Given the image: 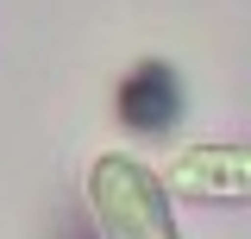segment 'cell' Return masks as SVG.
<instances>
[{
	"label": "cell",
	"mask_w": 251,
	"mask_h": 239,
	"mask_svg": "<svg viewBox=\"0 0 251 239\" xmlns=\"http://www.w3.org/2000/svg\"><path fill=\"white\" fill-rule=\"evenodd\" d=\"M82 202L100 239H182L170 189L145 157L132 151H100L82 170Z\"/></svg>",
	"instance_id": "cell-1"
},
{
	"label": "cell",
	"mask_w": 251,
	"mask_h": 239,
	"mask_svg": "<svg viewBox=\"0 0 251 239\" xmlns=\"http://www.w3.org/2000/svg\"><path fill=\"white\" fill-rule=\"evenodd\" d=\"M163 189L207 208H251V139H207L182 145L163 170Z\"/></svg>",
	"instance_id": "cell-2"
},
{
	"label": "cell",
	"mask_w": 251,
	"mask_h": 239,
	"mask_svg": "<svg viewBox=\"0 0 251 239\" xmlns=\"http://www.w3.org/2000/svg\"><path fill=\"white\" fill-rule=\"evenodd\" d=\"M113 114L132 126V132H170L176 120H182V82H176V69L163 57H138L132 69L120 76V89H113Z\"/></svg>",
	"instance_id": "cell-3"
}]
</instances>
